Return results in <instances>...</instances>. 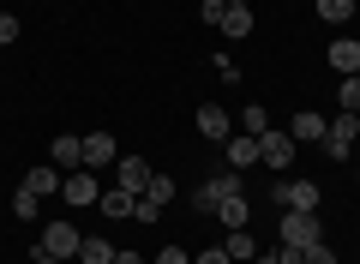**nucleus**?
<instances>
[{"mask_svg": "<svg viewBox=\"0 0 360 264\" xmlns=\"http://www.w3.org/2000/svg\"><path fill=\"white\" fill-rule=\"evenodd\" d=\"M319 210H283L276 216V240H283V246H312V240H319Z\"/></svg>", "mask_w": 360, "mask_h": 264, "instance_id": "f257e3e1", "label": "nucleus"}, {"mask_svg": "<svg viewBox=\"0 0 360 264\" xmlns=\"http://www.w3.org/2000/svg\"><path fill=\"white\" fill-rule=\"evenodd\" d=\"M295 151H300V144L288 139V132H276V126L258 132V163H264L270 175H288V168H295Z\"/></svg>", "mask_w": 360, "mask_h": 264, "instance_id": "f03ea898", "label": "nucleus"}, {"mask_svg": "<svg viewBox=\"0 0 360 264\" xmlns=\"http://www.w3.org/2000/svg\"><path fill=\"white\" fill-rule=\"evenodd\" d=\"M270 199L283 210H319L324 192H319V180H270Z\"/></svg>", "mask_w": 360, "mask_h": 264, "instance_id": "7ed1b4c3", "label": "nucleus"}, {"mask_svg": "<svg viewBox=\"0 0 360 264\" xmlns=\"http://www.w3.org/2000/svg\"><path fill=\"white\" fill-rule=\"evenodd\" d=\"M60 199L78 204V210H90V204L103 199V180H96V168H72V175L60 180Z\"/></svg>", "mask_w": 360, "mask_h": 264, "instance_id": "20e7f679", "label": "nucleus"}, {"mask_svg": "<svg viewBox=\"0 0 360 264\" xmlns=\"http://www.w3.org/2000/svg\"><path fill=\"white\" fill-rule=\"evenodd\" d=\"M37 246H42V252H54V258H78V246H84V234H78L72 222H42Z\"/></svg>", "mask_w": 360, "mask_h": 264, "instance_id": "39448f33", "label": "nucleus"}, {"mask_svg": "<svg viewBox=\"0 0 360 264\" xmlns=\"http://www.w3.org/2000/svg\"><path fill=\"white\" fill-rule=\"evenodd\" d=\"M354 132H360V114H336V120L324 126V156L348 163V151H354Z\"/></svg>", "mask_w": 360, "mask_h": 264, "instance_id": "423d86ee", "label": "nucleus"}, {"mask_svg": "<svg viewBox=\"0 0 360 264\" xmlns=\"http://www.w3.org/2000/svg\"><path fill=\"white\" fill-rule=\"evenodd\" d=\"M222 192H240V175H234V168H229V175H210L205 187L193 192V210H205V216H217V204H222Z\"/></svg>", "mask_w": 360, "mask_h": 264, "instance_id": "0eeeda50", "label": "nucleus"}, {"mask_svg": "<svg viewBox=\"0 0 360 264\" xmlns=\"http://www.w3.org/2000/svg\"><path fill=\"white\" fill-rule=\"evenodd\" d=\"M49 163L60 168V175H72V168H84V139H78V132H60V139L49 144Z\"/></svg>", "mask_w": 360, "mask_h": 264, "instance_id": "6e6552de", "label": "nucleus"}, {"mask_svg": "<svg viewBox=\"0 0 360 264\" xmlns=\"http://www.w3.org/2000/svg\"><path fill=\"white\" fill-rule=\"evenodd\" d=\"M120 151H115V132H84V168H115Z\"/></svg>", "mask_w": 360, "mask_h": 264, "instance_id": "1a4fd4ad", "label": "nucleus"}, {"mask_svg": "<svg viewBox=\"0 0 360 264\" xmlns=\"http://www.w3.org/2000/svg\"><path fill=\"white\" fill-rule=\"evenodd\" d=\"M115 187H127L132 199H139V192L150 187V163H144V156H120L115 163Z\"/></svg>", "mask_w": 360, "mask_h": 264, "instance_id": "9d476101", "label": "nucleus"}, {"mask_svg": "<svg viewBox=\"0 0 360 264\" xmlns=\"http://www.w3.org/2000/svg\"><path fill=\"white\" fill-rule=\"evenodd\" d=\"M324 61H330V73L354 78V73H360V42H354V37H336L330 49H324Z\"/></svg>", "mask_w": 360, "mask_h": 264, "instance_id": "9b49d317", "label": "nucleus"}, {"mask_svg": "<svg viewBox=\"0 0 360 264\" xmlns=\"http://www.w3.org/2000/svg\"><path fill=\"white\" fill-rule=\"evenodd\" d=\"M198 132H205V139H217V144H229V139H234L229 108H222V102H205V108H198Z\"/></svg>", "mask_w": 360, "mask_h": 264, "instance_id": "f8f14e48", "label": "nucleus"}, {"mask_svg": "<svg viewBox=\"0 0 360 264\" xmlns=\"http://www.w3.org/2000/svg\"><path fill=\"white\" fill-rule=\"evenodd\" d=\"M324 126H330V120H324V114L300 108L295 120H288V139H295V144H324Z\"/></svg>", "mask_w": 360, "mask_h": 264, "instance_id": "ddd939ff", "label": "nucleus"}, {"mask_svg": "<svg viewBox=\"0 0 360 264\" xmlns=\"http://www.w3.org/2000/svg\"><path fill=\"white\" fill-rule=\"evenodd\" d=\"M217 222H222V228H252V204H246V192H222Z\"/></svg>", "mask_w": 360, "mask_h": 264, "instance_id": "4468645a", "label": "nucleus"}, {"mask_svg": "<svg viewBox=\"0 0 360 264\" xmlns=\"http://www.w3.org/2000/svg\"><path fill=\"white\" fill-rule=\"evenodd\" d=\"M252 163H258V139H252V132H234V139H229V168L246 175Z\"/></svg>", "mask_w": 360, "mask_h": 264, "instance_id": "2eb2a0df", "label": "nucleus"}, {"mask_svg": "<svg viewBox=\"0 0 360 264\" xmlns=\"http://www.w3.org/2000/svg\"><path fill=\"white\" fill-rule=\"evenodd\" d=\"M252 25H258V18H252V6H222V37H252Z\"/></svg>", "mask_w": 360, "mask_h": 264, "instance_id": "dca6fc26", "label": "nucleus"}, {"mask_svg": "<svg viewBox=\"0 0 360 264\" xmlns=\"http://www.w3.org/2000/svg\"><path fill=\"white\" fill-rule=\"evenodd\" d=\"M229 258H234V264H252V258H258L252 228H229Z\"/></svg>", "mask_w": 360, "mask_h": 264, "instance_id": "f3484780", "label": "nucleus"}, {"mask_svg": "<svg viewBox=\"0 0 360 264\" xmlns=\"http://www.w3.org/2000/svg\"><path fill=\"white\" fill-rule=\"evenodd\" d=\"M96 210H103V216H115V222H120V216H132V192H127V187H108L103 199H96Z\"/></svg>", "mask_w": 360, "mask_h": 264, "instance_id": "a211bd4d", "label": "nucleus"}, {"mask_svg": "<svg viewBox=\"0 0 360 264\" xmlns=\"http://www.w3.org/2000/svg\"><path fill=\"white\" fill-rule=\"evenodd\" d=\"M60 180H66L60 168H54V163H42V168H30V175H25V187H37L42 199H49V192H60Z\"/></svg>", "mask_w": 360, "mask_h": 264, "instance_id": "6ab92c4d", "label": "nucleus"}, {"mask_svg": "<svg viewBox=\"0 0 360 264\" xmlns=\"http://www.w3.org/2000/svg\"><path fill=\"white\" fill-rule=\"evenodd\" d=\"M78 258H84V264H115V246H108L103 234H84V246H78Z\"/></svg>", "mask_w": 360, "mask_h": 264, "instance_id": "aec40b11", "label": "nucleus"}, {"mask_svg": "<svg viewBox=\"0 0 360 264\" xmlns=\"http://www.w3.org/2000/svg\"><path fill=\"white\" fill-rule=\"evenodd\" d=\"M37 204H42L37 187H18V192H13V216H18V222H37Z\"/></svg>", "mask_w": 360, "mask_h": 264, "instance_id": "412c9836", "label": "nucleus"}, {"mask_svg": "<svg viewBox=\"0 0 360 264\" xmlns=\"http://www.w3.org/2000/svg\"><path fill=\"white\" fill-rule=\"evenodd\" d=\"M312 6H319L324 25H348V18H354V0H312Z\"/></svg>", "mask_w": 360, "mask_h": 264, "instance_id": "4be33fe9", "label": "nucleus"}, {"mask_svg": "<svg viewBox=\"0 0 360 264\" xmlns=\"http://www.w3.org/2000/svg\"><path fill=\"white\" fill-rule=\"evenodd\" d=\"M240 132H252V139H258V132H270V114L258 108V102H246V108H240Z\"/></svg>", "mask_w": 360, "mask_h": 264, "instance_id": "5701e85b", "label": "nucleus"}, {"mask_svg": "<svg viewBox=\"0 0 360 264\" xmlns=\"http://www.w3.org/2000/svg\"><path fill=\"white\" fill-rule=\"evenodd\" d=\"M139 199H150V204H168V199H174V180H168V175H156V168H150V187H144Z\"/></svg>", "mask_w": 360, "mask_h": 264, "instance_id": "b1692460", "label": "nucleus"}, {"mask_svg": "<svg viewBox=\"0 0 360 264\" xmlns=\"http://www.w3.org/2000/svg\"><path fill=\"white\" fill-rule=\"evenodd\" d=\"M336 102H342V114H360V73L336 84Z\"/></svg>", "mask_w": 360, "mask_h": 264, "instance_id": "393cba45", "label": "nucleus"}, {"mask_svg": "<svg viewBox=\"0 0 360 264\" xmlns=\"http://www.w3.org/2000/svg\"><path fill=\"white\" fill-rule=\"evenodd\" d=\"M132 222H144V228H150V222H162V204H150V199H132Z\"/></svg>", "mask_w": 360, "mask_h": 264, "instance_id": "a878e982", "label": "nucleus"}, {"mask_svg": "<svg viewBox=\"0 0 360 264\" xmlns=\"http://www.w3.org/2000/svg\"><path fill=\"white\" fill-rule=\"evenodd\" d=\"M6 42H18V13H0V49Z\"/></svg>", "mask_w": 360, "mask_h": 264, "instance_id": "bb28decb", "label": "nucleus"}, {"mask_svg": "<svg viewBox=\"0 0 360 264\" xmlns=\"http://www.w3.org/2000/svg\"><path fill=\"white\" fill-rule=\"evenodd\" d=\"M307 264H336V252L324 246V240H312V246H307Z\"/></svg>", "mask_w": 360, "mask_h": 264, "instance_id": "cd10ccee", "label": "nucleus"}, {"mask_svg": "<svg viewBox=\"0 0 360 264\" xmlns=\"http://www.w3.org/2000/svg\"><path fill=\"white\" fill-rule=\"evenodd\" d=\"M193 264H234V258H229V246H210V252H198Z\"/></svg>", "mask_w": 360, "mask_h": 264, "instance_id": "c85d7f7f", "label": "nucleus"}, {"mask_svg": "<svg viewBox=\"0 0 360 264\" xmlns=\"http://www.w3.org/2000/svg\"><path fill=\"white\" fill-rule=\"evenodd\" d=\"M276 264H307V246H283V252H276Z\"/></svg>", "mask_w": 360, "mask_h": 264, "instance_id": "c756f323", "label": "nucleus"}, {"mask_svg": "<svg viewBox=\"0 0 360 264\" xmlns=\"http://www.w3.org/2000/svg\"><path fill=\"white\" fill-rule=\"evenodd\" d=\"M156 264H193V258H186L180 246H162V252H156Z\"/></svg>", "mask_w": 360, "mask_h": 264, "instance_id": "7c9ffc66", "label": "nucleus"}, {"mask_svg": "<svg viewBox=\"0 0 360 264\" xmlns=\"http://www.w3.org/2000/svg\"><path fill=\"white\" fill-rule=\"evenodd\" d=\"M37 264H66V258H54V252H42V246H37Z\"/></svg>", "mask_w": 360, "mask_h": 264, "instance_id": "2f4dec72", "label": "nucleus"}, {"mask_svg": "<svg viewBox=\"0 0 360 264\" xmlns=\"http://www.w3.org/2000/svg\"><path fill=\"white\" fill-rule=\"evenodd\" d=\"M222 6H252V0H222Z\"/></svg>", "mask_w": 360, "mask_h": 264, "instance_id": "473e14b6", "label": "nucleus"}]
</instances>
